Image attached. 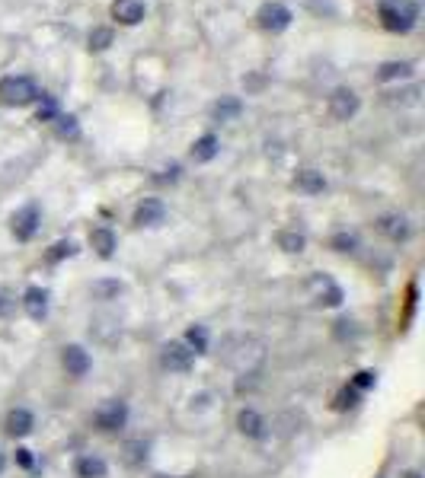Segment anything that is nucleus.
<instances>
[{
  "instance_id": "1",
  "label": "nucleus",
  "mask_w": 425,
  "mask_h": 478,
  "mask_svg": "<svg viewBox=\"0 0 425 478\" xmlns=\"http://www.w3.org/2000/svg\"><path fill=\"white\" fill-rule=\"evenodd\" d=\"M380 23L390 32H412L419 20V7L412 0H380Z\"/></svg>"
},
{
  "instance_id": "2",
  "label": "nucleus",
  "mask_w": 425,
  "mask_h": 478,
  "mask_svg": "<svg viewBox=\"0 0 425 478\" xmlns=\"http://www.w3.org/2000/svg\"><path fill=\"white\" fill-rule=\"evenodd\" d=\"M42 96L36 86L32 77H23V74H13V77H3L0 80V102L3 105H29Z\"/></svg>"
},
{
  "instance_id": "3",
  "label": "nucleus",
  "mask_w": 425,
  "mask_h": 478,
  "mask_svg": "<svg viewBox=\"0 0 425 478\" xmlns=\"http://www.w3.org/2000/svg\"><path fill=\"white\" fill-rule=\"evenodd\" d=\"M93 424H96V431H103V433L121 431V427L128 424V405L121 402V399H109L106 405H99V408H96Z\"/></svg>"
},
{
  "instance_id": "4",
  "label": "nucleus",
  "mask_w": 425,
  "mask_h": 478,
  "mask_svg": "<svg viewBox=\"0 0 425 478\" xmlns=\"http://www.w3.org/2000/svg\"><path fill=\"white\" fill-rule=\"evenodd\" d=\"M160 364L170 373H189L195 367V354H192V348L186 341H167L160 348Z\"/></svg>"
},
{
  "instance_id": "5",
  "label": "nucleus",
  "mask_w": 425,
  "mask_h": 478,
  "mask_svg": "<svg viewBox=\"0 0 425 478\" xmlns=\"http://www.w3.org/2000/svg\"><path fill=\"white\" fill-rule=\"evenodd\" d=\"M307 291H311L317 307H339L342 303V287L336 284L329 275H323V271H317V275L307 281Z\"/></svg>"
},
{
  "instance_id": "6",
  "label": "nucleus",
  "mask_w": 425,
  "mask_h": 478,
  "mask_svg": "<svg viewBox=\"0 0 425 478\" xmlns=\"http://www.w3.org/2000/svg\"><path fill=\"white\" fill-rule=\"evenodd\" d=\"M38 224H42L38 204H26V208H20L13 217H10V230H13V236L20 239V242H29V239L38 233Z\"/></svg>"
},
{
  "instance_id": "7",
  "label": "nucleus",
  "mask_w": 425,
  "mask_h": 478,
  "mask_svg": "<svg viewBox=\"0 0 425 478\" xmlns=\"http://www.w3.org/2000/svg\"><path fill=\"white\" fill-rule=\"evenodd\" d=\"M291 10L285 7V3H278V0H269V3H262L256 13V23L262 26L266 32H285L291 26Z\"/></svg>"
},
{
  "instance_id": "8",
  "label": "nucleus",
  "mask_w": 425,
  "mask_h": 478,
  "mask_svg": "<svg viewBox=\"0 0 425 478\" xmlns=\"http://www.w3.org/2000/svg\"><path fill=\"white\" fill-rule=\"evenodd\" d=\"M358 96L355 90H349V86H339V90H333V96H329V115H333L336 121H349L358 115Z\"/></svg>"
},
{
  "instance_id": "9",
  "label": "nucleus",
  "mask_w": 425,
  "mask_h": 478,
  "mask_svg": "<svg viewBox=\"0 0 425 478\" xmlns=\"http://www.w3.org/2000/svg\"><path fill=\"white\" fill-rule=\"evenodd\" d=\"M61 364H64V370H68V376H74V380H80V376L90 373V354L80 348V344H64L61 348Z\"/></svg>"
},
{
  "instance_id": "10",
  "label": "nucleus",
  "mask_w": 425,
  "mask_h": 478,
  "mask_svg": "<svg viewBox=\"0 0 425 478\" xmlns=\"http://www.w3.org/2000/svg\"><path fill=\"white\" fill-rule=\"evenodd\" d=\"M167 220V204L160 198H144L135 210V226H160Z\"/></svg>"
},
{
  "instance_id": "11",
  "label": "nucleus",
  "mask_w": 425,
  "mask_h": 478,
  "mask_svg": "<svg viewBox=\"0 0 425 478\" xmlns=\"http://www.w3.org/2000/svg\"><path fill=\"white\" fill-rule=\"evenodd\" d=\"M144 13V0H115L112 3V20H119L121 26H137Z\"/></svg>"
},
{
  "instance_id": "12",
  "label": "nucleus",
  "mask_w": 425,
  "mask_h": 478,
  "mask_svg": "<svg viewBox=\"0 0 425 478\" xmlns=\"http://www.w3.org/2000/svg\"><path fill=\"white\" fill-rule=\"evenodd\" d=\"M48 300H52V293L45 291V287H29V291L23 293V309L29 319H45L48 316Z\"/></svg>"
},
{
  "instance_id": "13",
  "label": "nucleus",
  "mask_w": 425,
  "mask_h": 478,
  "mask_svg": "<svg viewBox=\"0 0 425 478\" xmlns=\"http://www.w3.org/2000/svg\"><path fill=\"white\" fill-rule=\"evenodd\" d=\"M237 431H240L243 437L259 440V437H266V421H262V415H259L256 408H240V415H237Z\"/></svg>"
},
{
  "instance_id": "14",
  "label": "nucleus",
  "mask_w": 425,
  "mask_h": 478,
  "mask_svg": "<svg viewBox=\"0 0 425 478\" xmlns=\"http://www.w3.org/2000/svg\"><path fill=\"white\" fill-rule=\"evenodd\" d=\"M378 230L384 233V236H390L394 242H403V239H410L412 226H410V220H406L403 214H384L378 220Z\"/></svg>"
},
{
  "instance_id": "15",
  "label": "nucleus",
  "mask_w": 425,
  "mask_h": 478,
  "mask_svg": "<svg viewBox=\"0 0 425 478\" xmlns=\"http://www.w3.org/2000/svg\"><path fill=\"white\" fill-rule=\"evenodd\" d=\"M74 472H77V478H106L109 475V465H106V459H103V456L87 453V456H80V459H77Z\"/></svg>"
},
{
  "instance_id": "16",
  "label": "nucleus",
  "mask_w": 425,
  "mask_h": 478,
  "mask_svg": "<svg viewBox=\"0 0 425 478\" xmlns=\"http://www.w3.org/2000/svg\"><path fill=\"white\" fill-rule=\"evenodd\" d=\"M32 427H36V418H32L29 408H13L7 415V433L10 437H26V433H32Z\"/></svg>"
},
{
  "instance_id": "17",
  "label": "nucleus",
  "mask_w": 425,
  "mask_h": 478,
  "mask_svg": "<svg viewBox=\"0 0 425 478\" xmlns=\"http://www.w3.org/2000/svg\"><path fill=\"white\" fill-rule=\"evenodd\" d=\"M90 246L96 249L99 259H112L115 255V233L109 230V226H96V230L90 233Z\"/></svg>"
},
{
  "instance_id": "18",
  "label": "nucleus",
  "mask_w": 425,
  "mask_h": 478,
  "mask_svg": "<svg viewBox=\"0 0 425 478\" xmlns=\"http://www.w3.org/2000/svg\"><path fill=\"white\" fill-rule=\"evenodd\" d=\"M294 185L301 188V192H307V194H320V192H327V176L320 169H301L297 172V179H294Z\"/></svg>"
},
{
  "instance_id": "19",
  "label": "nucleus",
  "mask_w": 425,
  "mask_h": 478,
  "mask_svg": "<svg viewBox=\"0 0 425 478\" xmlns=\"http://www.w3.org/2000/svg\"><path fill=\"white\" fill-rule=\"evenodd\" d=\"M218 150H221V141L214 134H205V137H198L195 147H192V160L195 163H211L214 157H218Z\"/></svg>"
},
{
  "instance_id": "20",
  "label": "nucleus",
  "mask_w": 425,
  "mask_h": 478,
  "mask_svg": "<svg viewBox=\"0 0 425 478\" xmlns=\"http://www.w3.org/2000/svg\"><path fill=\"white\" fill-rule=\"evenodd\" d=\"M275 242H278L281 252H304V246H307V239H304V233L297 230H278L275 233Z\"/></svg>"
},
{
  "instance_id": "21",
  "label": "nucleus",
  "mask_w": 425,
  "mask_h": 478,
  "mask_svg": "<svg viewBox=\"0 0 425 478\" xmlns=\"http://www.w3.org/2000/svg\"><path fill=\"white\" fill-rule=\"evenodd\" d=\"M378 77L380 80H406V77H412V61H387V64H380Z\"/></svg>"
},
{
  "instance_id": "22",
  "label": "nucleus",
  "mask_w": 425,
  "mask_h": 478,
  "mask_svg": "<svg viewBox=\"0 0 425 478\" xmlns=\"http://www.w3.org/2000/svg\"><path fill=\"white\" fill-rule=\"evenodd\" d=\"M186 344L192 348V354H205L208 351V332L202 329V325H192V329L186 332Z\"/></svg>"
},
{
  "instance_id": "23",
  "label": "nucleus",
  "mask_w": 425,
  "mask_h": 478,
  "mask_svg": "<svg viewBox=\"0 0 425 478\" xmlns=\"http://www.w3.org/2000/svg\"><path fill=\"white\" fill-rule=\"evenodd\" d=\"M147 459V440H128L125 443V463L141 465Z\"/></svg>"
},
{
  "instance_id": "24",
  "label": "nucleus",
  "mask_w": 425,
  "mask_h": 478,
  "mask_svg": "<svg viewBox=\"0 0 425 478\" xmlns=\"http://www.w3.org/2000/svg\"><path fill=\"white\" fill-rule=\"evenodd\" d=\"M240 99H221L218 105H214V118L218 121H228V118H234V115H240Z\"/></svg>"
},
{
  "instance_id": "25",
  "label": "nucleus",
  "mask_w": 425,
  "mask_h": 478,
  "mask_svg": "<svg viewBox=\"0 0 425 478\" xmlns=\"http://www.w3.org/2000/svg\"><path fill=\"white\" fill-rule=\"evenodd\" d=\"M74 252H77V242H74V239H61V242H54V246L48 249V262H61V259H70Z\"/></svg>"
},
{
  "instance_id": "26",
  "label": "nucleus",
  "mask_w": 425,
  "mask_h": 478,
  "mask_svg": "<svg viewBox=\"0 0 425 478\" xmlns=\"http://www.w3.org/2000/svg\"><path fill=\"white\" fill-rule=\"evenodd\" d=\"M54 128H58V137H77L80 134L74 115H54Z\"/></svg>"
},
{
  "instance_id": "27",
  "label": "nucleus",
  "mask_w": 425,
  "mask_h": 478,
  "mask_svg": "<svg viewBox=\"0 0 425 478\" xmlns=\"http://www.w3.org/2000/svg\"><path fill=\"white\" fill-rule=\"evenodd\" d=\"M93 293H96L99 300H112L121 293V284L119 281H96V284H93Z\"/></svg>"
},
{
  "instance_id": "28",
  "label": "nucleus",
  "mask_w": 425,
  "mask_h": 478,
  "mask_svg": "<svg viewBox=\"0 0 425 478\" xmlns=\"http://www.w3.org/2000/svg\"><path fill=\"white\" fill-rule=\"evenodd\" d=\"M109 45H112V29H93V36H90L93 52H106Z\"/></svg>"
},
{
  "instance_id": "29",
  "label": "nucleus",
  "mask_w": 425,
  "mask_h": 478,
  "mask_svg": "<svg viewBox=\"0 0 425 478\" xmlns=\"http://www.w3.org/2000/svg\"><path fill=\"white\" fill-rule=\"evenodd\" d=\"M333 249L336 252H352V249H355V236H352V233H336Z\"/></svg>"
},
{
  "instance_id": "30",
  "label": "nucleus",
  "mask_w": 425,
  "mask_h": 478,
  "mask_svg": "<svg viewBox=\"0 0 425 478\" xmlns=\"http://www.w3.org/2000/svg\"><path fill=\"white\" fill-rule=\"evenodd\" d=\"M58 115V105H54L52 96H42V105H38V121H52Z\"/></svg>"
},
{
  "instance_id": "31",
  "label": "nucleus",
  "mask_w": 425,
  "mask_h": 478,
  "mask_svg": "<svg viewBox=\"0 0 425 478\" xmlns=\"http://www.w3.org/2000/svg\"><path fill=\"white\" fill-rule=\"evenodd\" d=\"M358 402V389L352 386V389H342L339 392V402H336V408H352V405Z\"/></svg>"
},
{
  "instance_id": "32",
  "label": "nucleus",
  "mask_w": 425,
  "mask_h": 478,
  "mask_svg": "<svg viewBox=\"0 0 425 478\" xmlns=\"http://www.w3.org/2000/svg\"><path fill=\"white\" fill-rule=\"evenodd\" d=\"M352 386H355V389H368V386H374V373H371V370H361V373H358L355 380H352Z\"/></svg>"
},
{
  "instance_id": "33",
  "label": "nucleus",
  "mask_w": 425,
  "mask_h": 478,
  "mask_svg": "<svg viewBox=\"0 0 425 478\" xmlns=\"http://www.w3.org/2000/svg\"><path fill=\"white\" fill-rule=\"evenodd\" d=\"M16 463L23 465V469H29V465H32V453H29V449H16Z\"/></svg>"
},
{
  "instance_id": "34",
  "label": "nucleus",
  "mask_w": 425,
  "mask_h": 478,
  "mask_svg": "<svg viewBox=\"0 0 425 478\" xmlns=\"http://www.w3.org/2000/svg\"><path fill=\"white\" fill-rule=\"evenodd\" d=\"M7 309H10V300H7V297H3V293H0V316L7 313Z\"/></svg>"
},
{
  "instance_id": "35",
  "label": "nucleus",
  "mask_w": 425,
  "mask_h": 478,
  "mask_svg": "<svg viewBox=\"0 0 425 478\" xmlns=\"http://www.w3.org/2000/svg\"><path fill=\"white\" fill-rule=\"evenodd\" d=\"M3 469H7V456L0 453V472H3Z\"/></svg>"
},
{
  "instance_id": "36",
  "label": "nucleus",
  "mask_w": 425,
  "mask_h": 478,
  "mask_svg": "<svg viewBox=\"0 0 425 478\" xmlns=\"http://www.w3.org/2000/svg\"><path fill=\"white\" fill-rule=\"evenodd\" d=\"M406 478H422V475H419V472H410V475H406Z\"/></svg>"
},
{
  "instance_id": "37",
  "label": "nucleus",
  "mask_w": 425,
  "mask_h": 478,
  "mask_svg": "<svg viewBox=\"0 0 425 478\" xmlns=\"http://www.w3.org/2000/svg\"><path fill=\"white\" fill-rule=\"evenodd\" d=\"M157 478H167V475H157Z\"/></svg>"
}]
</instances>
